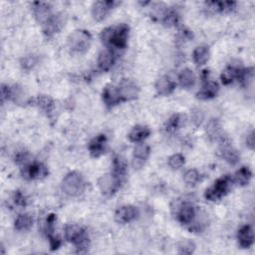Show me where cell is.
<instances>
[{
  "label": "cell",
  "mask_w": 255,
  "mask_h": 255,
  "mask_svg": "<svg viewBox=\"0 0 255 255\" xmlns=\"http://www.w3.org/2000/svg\"><path fill=\"white\" fill-rule=\"evenodd\" d=\"M129 26L125 23L119 24L115 27H107L101 33L102 42L115 49H125L128 44Z\"/></svg>",
  "instance_id": "cell-1"
},
{
  "label": "cell",
  "mask_w": 255,
  "mask_h": 255,
  "mask_svg": "<svg viewBox=\"0 0 255 255\" xmlns=\"http://www.w3.org/2000/svg\"><path fill=\"white\" fill-rule=\"evenodd\" d=\"M65 238L76 246L78 252H85L89 248V235L77 224H68L65 227Z\"/></svg>",
  "instance_id": "cell-2"
},
{
  "label": "cell",
  "mask_w": 255,
  "mask_h": 255,
  "mask_svg": "<svg viewBox=\"0 0 255 255\" xmlns=\"http://www.w3.org/2000/svg\"><path fill=\"white\" fill-rule=\"evenodd\" d=\"M91 43L92 36L90 32L86 30H76L72 32L67 39L69 50L76 54H83L88 51Z\"/></svg>",
  "instance_id": "cell-3"
},
{
  "label": "cell",
  "mask_w": 255,
  "mask_h": 255,
  "mask_svg": "<svg viewBox=\"0 0 255 255\" xmlns=\"http://www.w3.org/2000/svg\"><path fill=\"white\" fill-rule=\"evenodd\" d=\"M85 188V180L81 173L71 171L65 175L62 180V190L69 196L80 195Z\"/></svg>",
  "instance_id": "cell-4"
},
{
  "label": "cell",
  "mask_w": 255,
  "mask_h": 255,
  "mask_svg": "<svg viewBox=\"0 0 255 255\" xmlns=\"http://www.w3.org/2000/svg\"><path fill=\"white\" fill-rule=\"evenodd\" d=\"M232 183V179L228 175H224L219 177L212 186L205 190L204 196L207 200L215 201L223 197L230 189Z\"/></svg>",
  "instance_id": "cell-5"
},
{
  "label": "cell",
  "mask_w": 255,
  "mask_h": 255,
  "mask_svg": "<svg viewBox=\"0 0 255 255\" xmlns=\"http://www.w3.org/2000/svg\"><path fill=\"white\" fill-rule=\"evenodd\" d=\"M175 215L180 223L190 224L196 216V212L192 203L183 201L175 203Z\"/></svg>",
  "instance_id": "cell-6"
},
{
  "label": "cell",
  "mask_w": 255,
  "mask_h": 255,
  "mask_svg": "<svg viewBox=\"0 0 255 255\" xmlns=\"http://www.w3.org/2000/svg\"><path fill=\"white\" fill-rule=\"evenodd\" d=\"M98 186L104 195L114 194L121 186L120 180L111 172L102 175L98 179Z\"/></svg>",
  "instance_id": "cell-7"
},
{
  "label": "cell",
  "mask_w": 255,
  "mask_h": 255,
  "mask_svg": "<svg viewBox=\"0 0 255 255\" xmlns=\"http://www.w3.org/2000/svg\"><path fill=\"white\" fill-rule=\"evenodd\" d=\"M118 90H119L122 102L135 100L136 98H138L140 93V89L138 85L133 80H130V79H123L118 86Z\"/></svg>",
  "instance_id": "cell-8"
},
{
  "label": "cell",
  "mask_w": 255,
  "mask_h": 255,
  "mask_svg": "<svg viewBox=\"0 0 255 255\" xmlns=\"http://www.w3.org/2000/svg\"><path fill=\"white\" fill-rule=\"evenodd\" d=\"M22 174L29 179H41L48 175V169L41 163H29L22 168Z\"/></svg>",
  "instance_id": "cell-9"
},
{
  "label": "cell",
  "mask_w": 255,
  "mask_h": 255,
  "mask_svg": "<svg viewBox=\"0 0 255 255\" xmlns=\"http://www.w3.org/2000/svg\"><path fill=\"white\" fill-rule=\"evenodd\" d=\"M64 25L65 20L62 14H52L51 17L43 24V32L47 37H52L58 33Z\"/></svg>",
  "instance_id": "cell-10"
},
{
  "label": "cell",
  "mask_w": 255,
  "mask_h": 255,
  "mask_svg": "<svg viewBox=\"0 0 255 255\" xmlns=\"http://www.w3.org/2000/svg\"><path fill=\"white\" fill-rule=\"evenodd\" d=\"M139 215L138 209L133 205H123L115 212V220L118 223H129L135 220Z\"/></svg>",
  "instance_id": "cell-11"
},
{
  "label": "cell",
  "mask_w": 255,
  "mask_h": 255,
  "mask_svg": "<svg viewBox=\"0 0 255 255\" xmlns=\"http://www.w3.org/2000/svg\"><path fill=\"white\" fill-rule=\"evenodd\" d=\"M151 154V149L150 147L145 144V143H139L135 149H134V153H133V165L134 168L139 169L142 168L145 164V162L149 159Z\"/></svg>",
  "instance_id": "cell-12"
},
{
  "label": "cell",
  "mask_w": 255,
  "mask_h": 255,
  "mask_svg": "<svg viewBox=\"0 0 255 255\" xmlns=\"http://www.w3.org/2000/svg\"><path fill=\"white\" fill-rule=\"evenodd\" d=\"M116 3L113 1H97L92 6V15L96 21H103Z\"/></svg>",
  "instance_id": "cell-13"
},
{
  "label": "cell",
  "mask_w": 255,
  "mask_h": 255,
  "mask_svg": "<svg viewBox=\"0 0 255 255\" xmlns=\"http://www.w3.org/2000/svg\"><path fill=\"white\" fill-rule=\"evenodd\" d=\"M107 146H108L107 137H106V135L102 134V135L97 136L90 142L88 149H89V152L92 157L99 158L106 153Z\"/></svg>",
  "instance_id": "cell-14"
},
{
  "label": "cell",
  "mask_w": 255,
  "mask_h": 255,
  "mask_svg": "<svg viewBox=\"0 0 255 255\" xmlns=\"http://www.w3.org/2000/svg\"><path fill=\"white\" fill-rule=\"evenodd\" d=\"M220 146H221V156L223 160L231 166L236 165L239 162L240 156L237 153V151L230 146L227 137L220 142Z\"/></svg>",
  "instance_id": "cell-15"
},
{
  "label": "cell",
  "mask_w": 255,
  "mask_h": 255,
  "mask_svg": "<svg viewBox=\"0 0 255 255\" xmlns=\"http://www.w3.org/2000/svg\"><path fill=\"white\" fill-rule=\"evenodd\" d=\"M33 13L39 23L44 24L52 15L51 6L46 2H34Z\"/></svg>",
  "instance_id": "cell-16"
},
{
  "label": "cell",
  "mask_w": 255,
  "mask_h": 255,
  "mask_svg": "<svg viewBox=\"0 0 255 255\" xmlns=\"http://www.w3.org/2000/svg\"><path fill=\"white\" fill-rule=\"evenodd\" d=\"M176 87L175 82L169 76L161 77L156 83V90L157 93L161 96H168L170 95Z\"/></svg>",
  "instance_id": "cell-17"
},
{
  "label": "cell",
  "mask_w": 255,
  "mask_h": 255,
  "mask_svg": "<svg viewBox=\"0 0 255 255\" xmlns=\"http://www.w3.org/2000/svg\"><path fill=\"white\" fill-rule=\"evenodd\" d=\"M102 98H103L104 103L109 107L116 106L122 102L118 87L113 86V85H109L104 89Z\"/></svg>",
  "instance_id": "cell-18"
},
{
  "label": "cell",
  "mask_w": 255,
  "mask_h": 255,
  "mask_svg": "<svg viewBox=\"0 0 255 255\" xmlns=\"http://www.w3.org/2000/svg\"><path fill=\"white\" fill-rule=\"evenodd\" d=\"M115 63V54L111 48H106L101 51L98 57V66L99 68L107 72L109 71Z\"/></svg>",
  "instance_id": "cell-19"
},
{
  "label": "cell",
  "mask_w": 255,
  "mask_h": 255,
  "mask_svg": "<svg viewBox=\"0 0 255 255\" xmlns=\"http://www.w3.org/2000/svg\"><path fill=\"white\" fill-rule=\"evenodd\" d=\"M238 243L242 248H249L254 243V233L250 225L242 226L237 233Z\"/></svg>",
  "instance_id": "cell-20"
},
{
  "label": "cell",
  "mask_w": 255,
  "mask_h": 255,
  "mask_svg": "<svg viewBox=\"0 0 255 255\" xmlns=\"http://www.w3.org/2000/svg\"><path fill=\"white\" fill-rule=\"evenodd\" d=\"M218 91H219V86L216 82L206 81L201 87V89L198 91L196 96L198 99H201V100H209L214 98L218 94Z\"/></svg>",
  "instance_id": "cell-21"
},
{
  "label": "cell",
  "mask_w": 255,
  "mask_h": 255,
  "mask_svg": "<svg viewBox=\"0 0 255 255\" xmlns=\"http://www.w3.org/2000/svg\"><path fill=\"white\" fill-rule=\"evenodd\" d=\"M151 134V130L147 126L138 125L134 127L129 133V140L133 143H142Z\"/></svg>",
  "instance_id": "cell-22"
},
{
  "label": "cell",
  "mask_w": 255,
  "mask_h": 255,
  "mask_svg": "<svg viewBox=\"0 0 255 255\" xmlns=\"http://www.w3.org/2000/svg\"><path fill=\"white\" fill-rule=\"evenodd\" d=\"M206 133H207L208 138L211 141H216L219 143L226 137L223 135L221 126H220L219 122L216 120H212L208 123V126L206 128Z\"/></svg>",
  "instance_id": "cell-23"
},
{
  "label": "cell",
  "mask_w": 255,
  "mask_h": 255,
  "mask_svg": "<svg viewBox=\"0 0 255 255\" xmlns=\"http://www.w3.org/2000/svg\"><path fill=\"white\" fill-rule=\"evenodd\" d=\"M178 82L183 89H190L196 83V77L192 70L185 68L178 75Z\"/></svg>",
  "instance_id": "cell-24"
},
{
  "label": "cell",
  "mask_w": 255,
  "mask_h": 255,
  "mask_svg": "<svg viewBox=\"0 0 255 255\" xmlns=\"http://www.w3.org/2000/svg\"><path fill=\"white\" fill-rule=\"evenodd\" d=\"M112 173L120 180L122 183L127 174V164L121 157H116L113 161V171Z\"/></svg>",
  "instance_id": "cell-25"
},
{
  "label": "cell",
  "mask_w": 255,
  "mask_h": 255,
  "mask_svg": "<svg viewBox=\"0 0 255 255\" xmlns=\"http://www.w3.org/2000/svg\"><path fill=\"white\" fill-rule=\"evenodd\" d=\"M192 59L193 62L197 66H202L206 64V62L209 59V49L205 45H200L197 46L193 52H192Z\"/></svg>",
  "instance_id": "cell-26"
},
{
  "label": "cell",
  "mask_w": 255,
  "mask_h": 255,
  "mask_svg": "<svg viewBox=\"0 0 255 255\" xmlns=\"http://www.w3.org/2000/svg\"><path fill=\"white\" fill-rule=\"evenodd\" d=\"M242 68L236 67V66H229L225 70L222 71L220 75V79L222 84L224 85H229L233 83L235 80H238L240 71Z\"/></svg>",
  "instance_id": "cell-27"
},
{
  "label": "cell",
  "mask_w": 255,
  "mask_h": 255,
  "mask_svg": "<svg viewBox=\"0 0 255 255\" xmlns=\"http://www.w3.org/2000/svg\"><path fill=\"white\" fill-rule=\"evenodd\" d=\"M33 225V217L28 213H23L17 216L14 222V227L18 231H26Z\"/></svg>",
  "instance_id": "cell-28"
},
{
  "label": "cell",
  "mask_w": 255,
  "mask_h": 255,
  "mask_svg": "<svg viewBox=\"0 0 255 255\" xmlns=\"http://www.w3.org/2000/svg\"><path fill=\"white\" fill-rule=\"evenodd\" d=\"M252 176V173L250 171V170L246 167H243L241 169H239L235 174H234V182L237 183L238 185H246L248 184V182L250 181V178Z\"/></svg>",
  "instance_id": "cell-29"
},
{
  "label": "cell",
  "mask_w": 255,
  "mask_h": 255,
  "mask_svg": "<svg viewBox=\"0 0 255 255\" xmlns=\"http://www.w3.org/2000/svg\"><path fill=\"white\" fill-rule=\"evenodd\" d=\"M35 104L46 114H50L53 111L54 108V102L53 100L45 95L38 96L35 100Z\"/></svg>",
  "instance_id": "cell-30"
},
{
  "label": "cell",
  "mask_w": 255,
  "mask_h": 255,
  "mask_svg": "<svg viewBox=\"0 0 255 255\" xmlns=\"http://www.w3.org/2000/svg\"><path fill=\"white\" fill-rule=\"evenodd\" d=\"M169 10V7L162 2H158V3H154L152 5V9H151V15L154 19L156 20H160L162 21L165 17V15L167 14Z\"/></svg>",
  "instance_id": "cell-31"
},
{
  "label": "cell",
  "mask_w": 255,
  "mask_h": 255,
  "mask_svg": "<svg viewBox=\"0 0 255 255\" xmlns=\"http://www.w3.org/2000/svg\"><path fill=\"white\" fill-rule=\"evenodd\" d=\"M163 24L167 27H173L178 24L179 22V15L175 10L169 9L167 14L165 15L164 19L162 20Z\"/></svg>",
  "instance_id": "cell-32"
},
{
  "label": "cell",
  "mask_w": 255,
  "mask_h": 255,
  "mask_svg": "<svg viewBox=\"0 0 255 255\" xmlns=\"http://www.w3.org/2000/svg\"><path fill=\"white\" fill-rule=\"evenodd\" d=\"M184 182L189 186H194L200 180V174L196 170H188L183 175Z\"/></svg>",
  "instance_id": "cell-33"
},
{
  "label": "cell",
  "mask_w": 255,
  "mask_h": 255,
  "mask_svg": "<svg viewBox=\"0 0 255 255\" xmlns=\"http://www.w3.org/2000/svg\"><path fill=\"white\" fill-rule=\"evenodd\" d=\"M181 117L180 115H173L171 116L168 122H167V125H166V130L167 132H170V133H173L175 132L177 129H179V127L181 126Z\"/></svg>",
  "instance_id": "cell-34"
},
{
  "label": "cell",
  "mask_w": 255,
  "mask_h": 255,
  "mask_svg": "<svg viewBox=\"0 0 255 255\" xmlns=\"http://www.w3.org/2000/svg\"><path fill=\"white\" fill-rule=\"evenodd\" d=\"M185 163V159L181 154H174L169 158V166L172 170H178L182 168Z\"/></svg>",
  "instance_id": "cell-35"
},
{
  "label": "cell",
  "mask_w": 255,
  "mask_h": 255,
  "mask_svg": "<svg viewBox=\"0 0 255 255\" xmlns=\"http://www.w3.org/2000/svg\"><path fill=\"white\" fill-rule=\"evenodd\" d=\"M195 250V245L191 240H183L178 246V252L180 254H192Z\"/></svg>",
  "instance_id": "cell-36"
},
{
  "label": "cell",
  "mask_w": 255,
  "mask_h": 255,
  "mask_svg": "<svg viewBox=\"0 0 255 255\" xmlns=\"http://www.w3.org/2000/svg\"><path fill=\"white\" fill-rule=\"evenodd\" d=\"M13 200H14V203L18 206H21V207H24L26 206L27 204V199H26V196L20 191V190H17L14 192L13 194Z\"/></svg>",
  "instance_id": "cell-37"
},
{
  "label": "cell",
  "mask_w": 255,
  "mask_h": 255,
  "mask_svg": "<svg viewBox=\"0 0 255 255\" xmlns=\"http://www.w3.org/2000/svg\"><path fill=\"white\" fill-rule=\"evenodd\" d=\"M36 59H35V57L34 56H26L25 58H23L22 59V61H21V66H22V68L24 69V70H31L34 66H35V64H36Z\"/></svg>",
  "instance_id": "cell-38"
},
{
  "label": "cell",
  "mask_w": 255,
  "mask_h": 255,
  "mask_svg": "<svg viewBox=\"0 0 255 255\" xmlns=\"http://www.w3.org/2000/svg\"><path fill=\"white\" fill-rule=\"evenodd\" d=\"M49 241H50V246H51V249L52 250H55V249H58L61 245V240L59 239V237L55 236V235H52L49 237Z\"/></svg>",
  "instance_id": "cell-39"
},
{
  "label": "cell",
  "mask_w": 255,
  "mask_h": 255,
  "mask_svg": "<svg viewBox=\"0 0 255 255\" xmlns=\"http://www.w3.org/2000/svg\"><path fill=\"white\" fill-rule=\"evenodd\" d=\"M246 146L250 149L253 150L255 146V139H254V132H251L247 135L246 137Z\"/></svg>",
  "instance_id": "cell-40"
},
{
  "label": "cell",
  "mask_w": 255,
  "mask_h": 255,
  "mask_svg": "<svg viewBox=\"0 0 255 255\" xmlns=\"http://www.w3.org/2000/svg\"><path fill=\"white\" fill-rule=\"evenodd\" d=\"M202 119H203V116H202V114H201L200 111H196V112L193 113L192 120H193V122L195 123V125H197V126L200 125L201 122H202Z\"/></svg>",
  "instance_id": "cell-41"
}]
</instances>
